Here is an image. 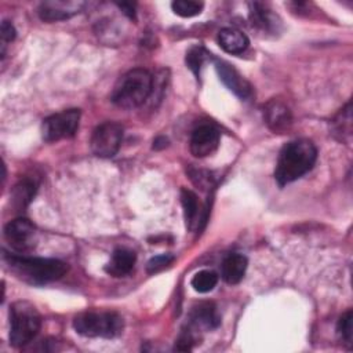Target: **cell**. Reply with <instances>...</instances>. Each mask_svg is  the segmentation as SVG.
I'll return each mask as SVG.
<instances>
[{"label": "cell", "instance_id": "cell-1", "mask_svg": "<svg viewBox=\"0 0 353 353\" xmlns=\"http://www.w3.org/2000/svg\"><path fill=\"white\" fill-rule=\"evenodd\" d=\"M317 160V149L309 139H295L285 143L276 163L274 179L285 186L312 170Z\"/></svg>", "mask_w": 353, "mask_h": 353}, {"label": "cell", "instance_id": "cell-2", "mask_svg": "<svg viewBox=\"0 0 353 353\" xmlns=\"http://www.w3.org/2000/svg\"><path fill=\"white\" fill-rule=\"evenodd\" d=\"M10 269L22 280L32 284H46L59 280L66 272L68 265L59 259L37 258L22 255H6Z\"/></svg>", "mask_w": 353, "mask_h": 353}, {"label": "cell", "instance_id": "cell-3", "mask_svg": "<svg viewBox=\"0 0 353 353\" xmlns=\"http://www.w3.org/2000/svg\"><path fill=\"white\" fill-rule=\"evenodd\" d=\"M153 91V77L142 68H135L124 73L116 83L110 99L123 109L141 106Z\"/></svg>", "mask_w": 353, "mask_h": 353}, {"label": "cell", "instance_id": "cell-4", "mask_svg": "<svg viewBox=\"0 0 353 353\" xmlns=\"http://www.w3.org/2000/svg\"><path fill=\"white\" fill-rule=\"evenodd\" d=\"M41 327L37 309L26 302L18 301L10 306V343L21 347L33 341Z\"/></svg>", "mask_w": 353, "mask_h": 353}, {"label": "cell", "instance_id": "cell-5", "mask_svg": "<svg viewBox=\"0 0 353 353\" xmlns=\"http://www.w3.org/2000/svg\"><path fill=\"white\" fill-rule=\"evenodd\" d=\"M124 327L121 316L114 312H83L73 319L77 334L90 338H114Z\"/></svg>", "mask_w": 353, "mask_h": 353}, {"label": "cell", "instance_id": "cell-6", "mask_svg": "<svg viewBox=\"0 0 353 353\" xmlns=\"http://www.w3.org/2000/svg\"><path fill=\"white\" fill-rule=\"evenodd\" d=\"M80 123L79 109H66L43 120L41 135L46 142H57L76 134Z\"/></svg>", "mask_w": 353, "mask_h": 353}, {"label": "cell", "instance_id": "cell-7", "mask_svg": "<svg viewBox=\"0 0 353 353\" xmlns=\"http://www.w3.org/2000/svg\"><path fill=\"white\" fill-rule=\"evenodd\" d=\"M121 141H123L121 124L116 121H105L92 131L90 146L95 156L109 159L119 152Z\"/></svg>", "mask_w": 353, "mask_h": 353}, {"label": "cell", "instance_id": "cell-8", "mask_svg": "<svg viewBox=\"0 0 353 353\" xmlns=\"http://www.w3.org/2000/svg\"><path fill=\"white\" fill-rule=\"evenodd\" d=\"M4 239L15 252H29L37 241L36 226L23 216L15 218L4 226Z\"/></svg>", "mask_w": 353, "mask_h": 353}, {"label": "cell", "instance_id": "cell-9", "mask_svg": "<svg viewBox=\"0 0 353 353\" xmlns=\"http://www.w3.org/2000/svg\"><path fill=\"white\" fill-rule=\"evenodd\" d=\"M219 145V131L211 124L196 127L190 135V153L194 157H207L212 154Z\"/></svg>", "mask_w": 353, "mask_h": 353}, {"label": "cell", "instance_id": "cell-10", "mask_svg": "<svg viewBox=\"0 0 353 353\" xmlns=\"http://www.w3.org/2000/svg\"><path fill=\"white\" fill-rule=\"evenodd\" d=\"M85 7L84 1L74 0H50L43 1L39 6V17L46 22H57L68 19L83 11Z\"/></svg>", "mask_w": 353, "mask_h": 353}, {"label": "cell", "instance_id": "cell-11", "mask_svg": "<svg viewBox=\"0 0 353 353\" xmlns=\"http://www.w3.org/2000/svg\"><path fill=\"white\" fill-rule=\"evenodd\" d=\"M215 69L222 83L240 99H248L252 95L250 83L228 62L215 59Z\"/></svg>", "mask_w": 353, "mask_h": 353}, {"label": "cell", "instance_id": "cell-12", "mask_svg": "<svg viewBox=\"0 0 353 353\" xmlns=\"http://www.w3.org/2000/svg\"><path fill=\"white\" fill-rule=\"evenodd\" d=\"M250 21L252 26L266 33H277L280 26V19L276 14L272 12L262 3H251L250 4Z\"/></svg>", "mask_w": 353, "mask_h": 353}, {"label": "cell", "instance_id": "cell-13", "mask_svg": "<svg viewBox=\"0 0 353 353\" xmlns=\"http://www.w3.org/2000/svg\"><path fill=\"white\" fill-rule=\"evenodd\" d=\"M266 124L276 132L284 131L291 124V112L290 109L280 101L272 99L266 103L263 112Z\"/></svg>", "mask_w": 353, "mask_h": 353}, {"label": "cell", "instance_id": "cell-14", "mask_svg": "<svg viewBox=\"0 0 353 353\" xmlns=\"http://www.w3.org/2000/svg\"><path fill=\"white\" fill-rule=\"evenodd\" d=\"M137 261V255L134 251L128 248H116L112 254L110 261L105 266V272L113 277L127 276Z\"/></svg>", "mask_w": 353, "mask_h": 353}, {"label": "cell", "instance_id": "cell-15", "mask_svg": "<svg viewBox=\"0 0 353 353\" xmlns=\"http://www.w3.org/2000/svg\"><path fill=\"white\" fill-rule=\"evenodd\" d=\"M219 47L229 54H241L247 50L250 40L248 37L239 29L225 28L218 34Z\"/></svg>", "mask_w": 353, "mask_h": 353}, {"label": "cell", "instance_id": "cell-16", "mask_svg": "<svg viewBox=\"0 0 353 353\" xmlns=\"http://www.w3.org/2000/svg\"><path fill=\"white\" fill-rule=\"evenodd\" d=\"M247 270V258L241 254H229L221 268L222 279L228 284H237L243 280Z\"/></svg>", "mask_w": 353, "mask_h": 353}, {"label": "cell", "instance_id": "cell-17", "mask_svg": "<svg viewBox=\"0 0 353 353\" xmlns=\"http://www.w3.org/2000/svg\"><path fill=\"white\" fill-rule=\"evenodd\" d=\"M190 320L196 328L203 327L207 330H214L221 324V317L216 312V307L208 302L199 303V306L193 307Z\"/></svg>", "mask_w": 353, "mask_h": 353}, {"label": "cell", "instance_id": "cell-18", "mask_svg": "<svg viewBox=\"0 0 353 353\" xmlns=\"http://www.w3.org/2000/svg\"><path fill=\"white\" fill-rule=\"evenodd\" d=\"M36 192V183L32 179H22L19 181L12 190V204L15 205L17 210H23L30 200L33 199Z\"/></svg>", "mask_w": 353, "mask_h": 353}, {"label": "cell", "instance_id": "cell-19", "mask_svg": "<svg viewBox=\"0 0 353 353\" xmlns=\"http://www.w3.org/2000/svg\"><path fill=\"white\" fill-rule=\"evenodd\" d=\"M181 201L183 207V215L186 219V225L189 229H193L194 225H197V216H199V200L197 196L189 190V189H182L181 190Z\"/></svg>", "mask_w": 353, "mask_h": 353}, {"label": "cell", "instance_id": "cell-20", "mask_svg": "<svg viewBox=\"0 0 353 353\" xmlns=\"http://www.w3.org/2000/svg\"><path fill=\"white\" fill-rule=\"evenodd\" d=\"M218 283V274L212 270H200L192 277V287L200 294H205L214 290Z\"/></svg>", "mask_w": 353, "mask_h": 353}, {"label": "cell", "instance_id": "cell-21", "mask_svg": "<svg viewBox=\"0 0 353 353\" xmlns=\"http://www.w3.org/2000/svg\"><path fill=\"white\" fill-rule=\"evenodd\" d=\"M334 125V134L339 135V141H345V135L350 137L352 131V106L350 102L336 114V117L332 121Z\"/></svg>", "mask_w": 353, "mask_h": 353}, {"label": "cell", "instance_id": "cell-22", "mask_svg": "<svg viewBox=\"0 0 353 353\" xmlns=\"http://www.w3.org/2000/svg\"><path fill=\"white\" fill-rule=\"evenodd\" d=\"M204 4L201 1H193V0H176L171 3L172 11L182 17V18H192L201 12Z\"/></svg>", "mask_w": 353, "mask_h": 353}, {"label": "cell", "instance_id": "cell-23", "mask_svg": "<svg viewBox=\"0 0 353 353\" xmlns=\"http://www.w3.org/2000/svg\"><path fill=\"white\" fill-rule=\"evenodd\" d=\"M336 331L339 338L342 339V342L345 345H347L349 347H352V341H353V313L352 310L345 312L336 325Z\"/></svg>", "mask_w": 353, "mask_h": 353}, {"label": "cell", "instance_id": "cell-24", "mask_svg": "<svg viewBox=\"0 0 353 353\" xmlns=\"http://www.w3.org/2000/svg\"><path fill=\"white\" fill-rule=\"evenodd\" d=\"M208 54L205 52V50L200 46H196V47H192L188 52H186V65L189 66V69L196 74L199 76L200 74V69H201V65L205 59Z\"/></svg>", "mask_w": 353, "mask_h": 353}, {"label": "cell", "instance_id": "cell-25", "mask_svg": "<svg viewBox=\"0 0 353 353\" xmlns=\"http://www.w3.org/2000/svg\"><path fill=\"white\" fill-rule=\"evenodd\" d=\"M174 261V256L170 255V254H163V255H157V256H153L148 265H146V270L149 274H153V273H157V272H161L163 269H165L167 266H170Z\"/></svg>", "mask_w": 353, "mask_h": 353}, {"label": "cell", "instance_id": "cell-26", "mask_svg": "<svg viewBox=\"0 0 353 353\" xmlns=\"http://www.w3.org/2000/svg\"><path fill=\"white\" fill-rule=\"evenodd\" d=\"M0 36H1V54L4 55V50L7 43H11L15 39V28L12 26V23L10 21H3L1 22V30H0Z\"/></svg>", "mask_w": 353, "mask_h": 353}, {"label": "cell", "instance_id": "cell-27", "mask_svg": "<svg viewBox=\"0 0 353 353\" xmlns=\"http://www.w3.org/2000/svg\"><path fill=\"white\" fill-rule=\"evenodd\" d=\"M117 6L124 11V14H127L130 18L135 17V11H134V6L131 3H117Z\"/></svg>", "mask_w": 353, "mask_h": 353}]
</instances>
